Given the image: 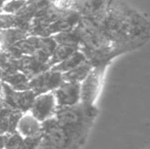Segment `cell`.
<instances>
[{"label":"cell","instance_id":"44dd1931","mask_svg":"<svg viewBox=\"0 0 150 149\" xmlns=\"http://www.w3.org/2000/svg\"><path fill=\"white\" fill-rule=\"evenodd\" d=\"M52 37L57 44L71 46V47H76L78 49L80 48V39L75 29L71 31H67V32L58 33V34L53 35Z\"/></svg>","mask_w":150,"mask_h":149},{"label":"cell","instance_id":"8fae6325","mask_svg":"<svg viewBox=\"0 0 150 149\" xmlns=\"http://www.w3.org/2000/svg\"><path fill=\"white\" fill-rule=\"evenodd\" d=\"M110 0H73L71 9L83 18H94L103 11Z\"/></svg>","mask_w":150,"mask_h":149},{"label":"cell","instance_id":"2e32d148","mask_svg":"<svg viewBox=\"0 0 150 149\" xmlns=\"http://www.w3.org/2000/svg\"><path fill=\"white\" fill-rule=\"evenodd\" d=\"M26 37H28V32L22 29H2L0 30V49L5 51Z\"/></svg>","mask_w":150,"mask_h":149},{"label":"cell","instance_id":"3957f363","mask_svg":"<svg viewBox=\"0 0 150 149\" xmlns=\"http://www.w3.org/2000/svg\"><path fill=\"white\" fill-rule=\"evenodd\" d=\"M97 115L96 106H86L80 102L74 106L57 107L53 117L67 131L87 139Z\"/></svg>","mask_w":150,"mask_h":149},{"label":"cell","instance_id":"6da1fadb","mask_svg":"<svg viewBox=\"0 0 150 149\" xmlns=\"http://www.w3.org/2000/svg\"><path fill=\"white\" fill-rule=\"evenodd\" d=\"M88 18L128 52L140 48L150 39V22L122 0H110L101 13Z\"/></svg>","mask_w":150,"mask_h":149},{"label":"cell","instance_id":"9c48e42d","mask_svg":"<svg viewBox=\"0 0 150 149\" xmlns=\"http://www.w3.org/2000/svg\"><path fill=\"white\" fill-rule=\"evenodd\" d=\"M52 93L57 107L77 105L81 102V84L63 82Z\"/></svg>","mask_w":150,"mask_h":149},{"label":"cell","instance_id":"f546056e","mask_svg":"<svg viewBox=\"0 0 150 149\" xmlns=\"http://www.w3.org/2000/svg\"><path fill=\"white\" fill-rule=\"evenodd\" d=\"M6 0H0V13L2 12V7H3V4L4 2H5Z\"/></svg>","mask_w":150,"mask_h":149},{"label":"cell","instance_id":"e0dca14e","mask_svg":"<svg viewBox=\"0 0 150 149\" xmlns=\"http://www.w3.org/2000/svg\"><path fill=\"white\" fill-rule=\"evenodd\" d=\"M30 77L22 72H16L12 74L5 75L2 82L9 86L16 91H26L30 90Z\"/></svg>","mask_w":150,"mask_h":149},{"label":"cell","instance_id":"4fadbf2b","mask_svg":"<svg viewBox=\"0 0 150 149\" xmlns=\"http://www.w3.org/2000/svg\"><path fill=\"white\" fill-rule=\"evenodd\" d=\"M16 132L24 138L41 135L42 123L34 117L30 112L23 113L16 126Z\"/></svg>","mask_w":150,"mask_h":149},{"label":"cell","instance_id":"d4e9b609","mask_svg":"<svg viewBox=\"0 0 150 149\" xmlns=\"http://www.w3.org/2000/svg\"><path fill=\"white\" fill-rule=\"evenodd\" d=\"M41 141L42 134L38 136H33V137H26L24 138V141H23L21 149H36Z\"/></svg>","mask_w":150,"mask_h":149},{"label":"cell","instance_id":"d6986e66","mask_svg":"<svg viewBox=\"0 0 150 149\" xmlns=\"http://www.w3.org/2000/svg\"><path fill=\"white\" fill-rule=\"evenodd\" d=\"M85 61H87V58L84 55V53L82 51H80V50H77L71 55H69L67 59H64L63 61L53 66L50 70L63 74V73H67L69 71L73 70V68H77L78 66H80V64Z\"/></svg>","mask_w":150,"mask_h":149},{"label":"cell","instance_id":"7a4b0ae2","mask_svg":"<svg viewBox=\"0 0 150 149\" xmlns=\"http://www.w3.org/2000/svg\"><path fill=\"white\" fill-rule=\"evenodd\" d=\"M80 39L79 50L84 53L93 66L111 64L115 57L127 53V50L115 43L92 20L82 16L75 28Z\"/></svg>","mask_w":150,"mask_h":149},{"label":"cell","instance_id":"5b68a950","mask_svg":"<svg viewBox=\"0 0 150 149\" xmlns=\"http://www.w3.org/2000/svg\"><path fill=\"white\" fill-rule=\"evenodd\" d=\"M108 64L93 66L89 75L81 83V103L86 106H96V102L102 92L104 80L108 70Z\"/></svg>","mask_w":150,"mask_h":149},{"label":"cell","instance_id":"8992f818","mask_svg":"<svg viewBox=\"0 0 150 149\" xmlns=\"http://www.w3.org/2000/svg\"><path fill=\"white\" fill-rule=\"evenodd\" d=\"M63 83L62 74L52 70H47L30 79V90L36 95L53 92Z\"/></svg>","mask_w":150,"mask_h":149},{"label":"cell","instance_id":"83f0119b","mask_svg":"<svg viewBox=\"0 0 150 149\" xmlns=\"http://www.w3.org/2000/svg\"><path fill=\"white\" fill-rule=\"evenodd\" d=\"M4 141H5V135H0V149H3Z\"/></svg>","mask_w":150,"mask_h":149},{"label":"cell","instance_id":"52a82bcc","mask_svg":"<svg viewBox=\"0 0 150 149\" xmlns=\"http://www.w3.org/2000/svg\"><path fill=\"white\" fill-rule=\"evenodd\" d=\"M4 86V104L9 107L16 109L22 113L29 112L32 107L34 99L37 95L32 90H26V91H16L11 89L8 85L3 83Z\"/></svg>","mask_w":150,"mask_h":149},{"label":"cell","instance_id":"cb8c5ba5","mask_svg":"<svg viewBox=\"0 0 150 149\" xmlns=\"http://www.w3.org/2000/svg\"><path fill=\"white\" fill-rule=\"evenodd\" d=\"M50 3H51V0H27L25 7L35 14L38 10H40L44 6L48 5Z\"/></svg>","mask_w":150,"mask_h":149},{"label":"cell","instance_id":"277c9868","mask_svg":"<svg viewBox=\"0 0 150 149\" xmlns=\"http://www.w3.org/2000/svg\"><path fill=\"white\" fill-rule=\"evenodd\" d=\"M42 140L53 149H80L87 139L67 131L51 117L42 123Z\"/></svg>","mask_w":150,"mask_h":149},{"label":"cell","instance_id":"603a6c76","mask_svg":"<svg viewBox=\"0 0 150 149\" xmlns=\"http://www.w3.org/2000/svg\"><path fill=\"white\" fill-rule=\"evenodd\" d=\"M27 0H6L2 7V12L3 13L14 14L21 10L24 5L26 4Z\"/></svg>","mask_w":150,"mask_h":149},{"label":"cell","instance_id":"9a60e30c","mask_svg":"<svg viewBox=\"0 0 150 149\" xmlns=\"http://www.w3.org/2000/svg\"><path fill=\"white\" fill-rule=\"evenodd\" d=\"M65 10L67 9H61V8L57 7L55 4L50 3L48 5L44 6L40 10H38L35 13V16H34V18L32 22L47 26V25H50L55 22V20H57L64 13Z\"/></svg>","mask_w":150,"mask_h":149},{"label":"cell","instance_id":"ffe728a7","mask_svg":"<svg viewBox=\"0 0 150 149\" xmlns=\"http://www.w3.org/2000/svg\"><path fill=\"white\" fill-rule=\"evenodd\" d=\"M77 50H79V49L76 47L57 44L56 48L54 49L53 53H52L51 57H50L49 61H48L47 66H49V68H51L53 66H55V64H59V62L63 61L64 59H67L69 55H71V54L75 51H77Z\"/></svg>","mask_w":150,"mask_h":149},{"label":"cell","instance_id":"484cf974","mask_svg":"<svg viewBox=\"0 0 150 149\" xmlns=\"http://www.w3.org/2000/svg\"><path fill=\"white\" fill-rule=\"evenodd\" d=\"M4 98H5V93H4L3 82L0 81V104L4 103Z\"/></svg>","mask_w":150,"mask_h":149},{"label":"cell","instance_id":"f1b7e54d","mask_svg":"<svg viewBox=\"0 0 150 149\" xmlns=\"http://www.w3.org/2000/svg\"><path fill=\"white\" fill-rule=\"evenodd\" d=\"M5 75H6L5 73H4L3 71L1 70V68H0V81H2V79L5 77Z\"/></svg>","mask_w":150,"mask_h":149},{"label":"cell","instance_id":"ba28073f","mask_svg":"<svg viewBox=\"0 0 150 149\" xmlns=\"http://www.w3.org/2000/svg\"><path fill=\"white\" fill-rule=\"evenodd\" d=\"M56 108H57V104H56L53 93L48 92V93L39 94L36 96L29 112L39 121L43 123L53 117Z\"/></svg>","mask_w":150,"mask_h":149},{"label":"cell","instance_id":"ac0fdd59","mask_svg":"<svg viewBox=\"0 0 150 149\" xmlns=\"http://www.w3.org/2000/svg\"><path fill=\"white\" fill-rule=\"evenodd\" d=\"M93 68V66L89 61H85L78 66L77 68H73V70L69 71L67 73L62 74L63 82H67V83H79L81 84L84 80L86 79L91 70Z\"/></svg>","mask_w":150,"mask_h":149},{"label":"cell","instance_id":"7c38bea8","mask_svg":"<svg viewBox=\"0 0 150 149\" xmlns=\"http://www.w3.org/2000/svg\"><path fill=\"white\" fill-rule=\"evenodd\" d=\"M23 113L9 107L5 104H0V135H7L16 131V126Z\"/></svg>","mask_w":150,"mask_h":149},{"label":"cell","instance_id":"5bb4252c","mask_svg":"<svg viewBox=\"0 0 150 149\" xmlns=\"http://www.w3.org/2000/svg\"><path fill=\"white\" fill-rule=\"evenodd\" d=\"M18 72L24 73L28 77L33 78L35 76L41 74L47 70H50L49 66L45 64H42L41 61L35 58L32 55H24L18 59Z\"/></svg>","mask_w":150,"mask_h":149},{"label":"cell","instance_id":"4316f807","mask_svg":"<svg viewBox=\"0 0 150 149\" xmlns=\"http://www.w3.org/2000/svg\"><path fill=\"white\" fill-rule=\"evenodd\" d=\"M36 149H53L52 147H50L49 145H48L46 142H44L43 140H42L41 142H40V144L38 145V147L36 148Z\"/></svg>","mask_w":150,"mask_h":149},{"label":"cell","instance_id":"7402d4cb","mask_svg":"<svg viewBox=\"0 0 150 149\" xmlns=\"http://www.w3.org/2000/svg\"><path fill=\"white\" fill-rule=\"evenodd\" d=\"M23 141H24V137L21 136L16 131L11 134H7L5 135L3 149H21Z\"/></svg>","mask_w":150,"mask_h":149},{"label":"cell","instance_id":"30bf717a","mask_svg":"<svg viewBox=\"0 0 150 149\" xmlns=\"http://www.w3.org/2000/svg\"><path fill=\"white\" fill-rule=\"evenodd\" d=\"M81 18L82 16L76 10L71 9V8L67 9L57 20L46 27L45 31H44V37H50L58 34V33L74 30L79 24Z\"/></svg>","mask_w":150,"mask_h":149}]
</instances>
